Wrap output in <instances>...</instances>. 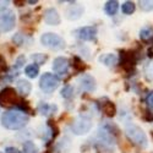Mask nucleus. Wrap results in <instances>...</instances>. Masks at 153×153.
Segmentation results:
<instances>
[{
	"label": "nucleus",
	"mask_w": 153,
	"mask_h": 153,
	"mask_svg": "<svg viewBox=\"0 0 153 153\" xmlns=\"http://www.w3.org/2000/svg\"><path fill=\"white\" fill-rule=\"evenodd\" d=\"M60 93H61V97L62 98L69 99V98H71L74 96V87L70 86V85H66L65 87H62V90H61Z\"/></svg>",
	"instance_id": "4be33fe9"
},
{
	"label": "nucleus",
	"mask_w": 153,
	"mask_h": 153,
	"mask_svg": "<svg viewBox=\"0 0 153 153\" xmlns=\"http://www.w3.org/2000/svg\"><path fill=\"white\" fill-rule=\"evenodd\" d=\"M25 74H26L30 79H36L38 74H39V66L37 65V64H30V65L26 66L25 69Z\"/></svg>",
	"instance_id": "a211bd4d"
},
{
	"label": "nucleus",
	"mask_w": 153,
	"mask_h": 153,
	"mask_svg": "<svg viewBox=\"0 0 153 153\" xmlns=\"http://www.w3.org/2000/svg\"><path fill=\"white\" fill-rule=\"evenodd\" d=\"M5 153H20V152H19V149L15 148V147H6Z\"/></svg>",
	"instance_id": "c756f323"
},
{
	"label": "nucleus",
	"mask_w": 153,
	"mask_h": 153,
	"mask_svg": "<svg viewBox=\"0 0 153 153\" xmlns=\"http://www.w3.org/2000/svg\"><path fill=\"white\" fill-rule=\"evenodd\" d=\"M41 43L50 49H62L65 47V41L56 33H44L41 37Z\"/></svg>",
	"instance_id": "7ed1b4c3"
},
{
	"label": "nucleus",
	"mask_w": 153,
	"mask_h": 153,
	"mask_svg": "<svg viewBox=\"0 0 153 153\" xmlns=\"http://www.w3.org/2000/svg\"><path fill=\"white\" fill-rule=\"evenodd\" d=\"M6 69V65H5V59L0 55V71H4Z\"/></svg>",
	"instance_id": "c85d7f7f"
},
{
	"label": "nucleus",
	"mask_w": 153,
	"mask_h": 153,
	"mask_svg": "<svg viewBox=\"0 0 153 153\" xmlns=\"http://www.w3.org/2000/svg\"><path fill=\"white\" fill-rule=\"evenodd\" d=\"M102 110H103V113L108 117H114L115 115V113H117L115 105H114V103H111V102H109V100H107L105 103H102Z\"/></svg>",
	"instance_id": "f3484780"
},
{
	"label": "nucleus",
	"mask_w": 153,
	"mask_h": 153,
	"mask_svg": "<svg viewBox=\"0 0 153 153\" xmlns=\"http://www.w3.org/2000/svg\"><path fill=\"white\" fill-rule=\"evenodd\" d=\"M99 61L102 64H104V65H107V66H114L118 62V56L115 54H113V53H108V54L99 56Z\"/></svg>",
	"instance_id": "2eb2a0df"
},
{
	"label": "nucleus",
	"mask_w": 153,
	"mask_h": 153,
	"mask_svg": "<svg viewBox=\"0 0 153 153\" xmlns=\"http://www.w3.org/2000/svg\"><path fill=\"white\" fill-rule=\"evenodd\" d=\"M140 7L143 11H152L153 10V0H142L140 1Z\"/></svg>",
	"instance_id": "5701e85b"
},
{
	"label": "nucleus",
	"mask_w": 153,
	"mask_h": 153,
	"mask_svg": "<svg viewBox=\"0 0 153 153\" xmlns=\"http://www.w3.org/2000/svg\"><path fill=\"white\" fill-rule=\"evenodd\" d=\"M135 9H136V5L132 1H125L121 5V11H123V14H125V15H131L132 12L135 11Z\"/></svg>",
	"instance_id": "6ab92c4d"
},
{
	"label": "nucleus",
	"mask_w": 153,
	"mask_h": 153,
	"mask_svg": "<svg viewBox=\"0 0 153 153\" xmlns=\"http://www.w3.org/2000/svg\"><path fill=\"white\" fill-rule=\"evenodd\" d=\"M12 41H14V43H15V44L21 45V44L23 43V36H22L21 33H16L14 37H12Z\"/></svg>",
	"instance_id": "a878e982"
},
{
	"label": "nucleus",
	"mask_w": 153,
	"mask_h": 153,
	"mask_svg": "<svg viewBox=\"0 0 153 153\" xmlns=\"http://www.w3.org/2000/svg\"><path fill=\"white\" fill-rule=\"evenodd\" d=\"M31 90H32V85L27 80L21 79V80L17 81V91L20 92V94L28 96L31 93Z\"/></svg>",
	"instance_id": "ddd939ff"
},
{
	"label": "nucleus",
	"mask_w": 153,
	"mask_h": 153,
	"mask_svg": "<svg viewBox=\"0 0 153 153\" xmlns=\"http://www.w3.org/2000/svg\"><path fill=\"white\" fill-rule=\"evenodd\" d=\"M16 102H17V94L14 88L6 87L0 92V105L7 107V105L15 104Z\"/></svg>",
	"instance_id": "0eeeda50"
},
{
	"label": "nucleus",
	"mask_w": 153,
	"mask_h": 153,
	"mask_svg": "<svg viewBox=\"0 0 153 153\" xmlns=\"http://www.w3.org/2000/svg\"><path fill=\"white\" fill-rule=\"evenodd\" d=\"M59 86V79L55 75L45 72L42 75V77L39 80V87L41 90L45 93H52L53 91H55Z\"/></svg>",
	"instance_id": "20e7f679"
},
{
	"label": "nucleus",
	"mask_w": 153,
	"mask_h": 153,
	"mask_svg": "<svg viewBox=\"0 0 153 153\" xmlns=\"http://www.w3.org/2000/svg\"><path fill=\"white\" fill-rule=\"evenodd\" d=\"M153 37V28L152 27H143L141 31H140V38L142 41H148L149 38Z\"/></svg>",
	"instance_id": "aec40b11"
},
{
	"label": "nucleus",
	"mask_w": 153,
	"mask_h": 153,
	"mask_svg": "<svg viewBox=\"0 0 153 153\" xmlns=\"http://www.w3.org/2000/svg\"><path fill=\"white\" fill-rule=\"evenodd\" d=\"M82 12H83V7L79 4H74V5H70L66 11H65V15L69 20H77L81 17L82 15Z\"/></svg>",
	"instance_id": "f8f14e48"
},
{
	"label": "nucleus",
	"mask_w": 153,
	"mask_h": 153,
	"mask_svg": "<svg viewBox=\"0 0 153 153\" xmlns=\"http://www.w3.org/2000/svg\"><path fill=\"white\" fill-rule=\"evenodd\" d=\"M32 59H33L34 64H37V65H38V64H44L45 60H47V56L43 55V54H33Z\"/></svg>",
	"instance_id": "b1692460"
},
{
	"label": "nucleus",
	"mask_w": 153,
	"mask_h": 153,
	"mask_svg": "<svg viewBox=\"0 0 153 153\" xmlns=\"http://www.w3.org/2000/svg\"><path fill=\"white\" fill-rule=\"evenodd\" d=\"M16 22V16L14 11L11 10H5L0 14V30L3 32H9L15 27Z\"/></svg>",
	"instance_id": "423d86ee"
},
{
	"label": "nucleus",
	"mask_w": 153,
	"mask_h": 153,
	"mask_svg": "<svg viewBox=\"0 0 153 153\" xmlns=\"http://www.w3.org/2000/svg\"><path fill=\"white\" fill-rule=\"evenodd\" d=\"M7 4L9 1H0V10H4V7H6Z\"/></svg>",
	"instance_id": "7c9ffc66"
},
{
	"label": "nucleus",
	"mask_w": 153,
	"mask_h": 153,
	"mask_svg": "<svg viewBox=\"0 0 153 153\" xmlns=\"http://www.w3.org/2000/svg\"><path fill=\"white\" fill-rule=\"evenodd\" d=\"M79 83H80V87L81 90H83L85 92H93L96 91L97 88V82H96V79L91 75H82L81 77L79 79Z\"/></svg>",
	"instance_id": "1a4fd4ad"
},
{
	"label": "nucleus",
	"mask_w": 153,
	"mask_h": 153,
	"mask_svg": "<svg viewBox=\"0 0 153 153\" xmlns=\"http://www.w3.org/2000/svg\"><path fill=\"white\" fill-rule=\"evenodd\" d=\"M146 103L148 104V107H153V91H151L146 98Z\"/></svg>",
	"instance_id": "cd10ccee"
},
{
	"label": "nucleus",
	"mask_w": 153,
	"mask_h": 153,
	"mask_svg": "<svg viewBox=\"0 0 153 153\" xmlns=\"http://www.w3.org/2000/svg\"><path fill=\"white\" fill-rule=\"evenodd\" d=\"M146 77L147 80H153V61H151L146 66Z\"/></svg>",
	"instance_id": "393cba45"
},
{
	"label": "nucleus",
	"mask_w": 153,
	"mask_h": 153,
	"mask_svg": "<svg viewBox=\"0 0 153 153\" xmlns=\"http://www.w3.org/2000/svg\"><path fill=\"white\" fill-rule=\"evenodd\" d=\"M75 34L82 41H93L97 36V27L94 26H85L75 31Z\"/></svg>",
	"instance_id": "6e6552de"
},
{
	"label": "nucleus",
	"mask_w": 153,
	"mask_h": 153,
	"mask_svg": "<svg viewBox=\"0 0 153 153\" xmlns=\"http://www.w3.org/2000/svg\"><path fill=\"white\" fill-rule=\"evenodd\" d=\"M30 118L25 111L7 110L1 115V125L9 130H20L27 125Z\"/></svg>",
	"instance_id": "f257e3e1"
},
{
	"label": "nucleus",
	"mask_w": 153,
	"mask_h": 153,
	"mask_svg": "<svg viewBox=\"0 0 153 153\" xmlns=\"http://www.w3.org/2000/svg\"><path fill=\"white\" fill-rule=\"evenodd\" d=\"M92 127V121L90 118L85 115H80L75 119V121L71 125V130L75 135H85L91 130Z\"/></svg>",
	"instance_id": "39448f33"
},
{
	"label": "nucleus",
	"mask_w": 153,
	"mask_h": 153,
	"mask_svg": "<svg viewBox=\"0 0 153 153\" xmlns=\"http://www.w3.org/2000/svg\"><path fill=\"white\" fill-rule=\"evenodd\" d=\"M25 61H26V58H25V55H20V56L17 58V60H16V64H15V68H16V69H20L21 66H23V64H25Z\"/></svg>",
	"instance_id": "bb28decb"
},
{
	"label": "nucleus",
	"mask_w": 153,
	"mask_h": 153,
	"mask_svg": "<svg viewBox=\"0 0 153 153\" xmlns=\"http://www.w3.org/2000/svg\"><path fill=\"white\" fill-rule=\"evenodd\" d=\"M125 134H126L127 138H129L132 143H135L136 146L141 147V148L147 147L148 138H147L145 131L140 126H137L135 124H127L125 127Z\"/></svg>",
	"instance_id": "f03ea898"
},
{
	"label": "nucleus",
	"mask_w": 153,
	"mask_h": 153,
	"mask_svg": "<svg viewBox=\"0 0 153 153\" xmlns=\"http://www.w3.org/2000/svg\"><path fill=\"white\" fill-rule=\"evenodd\" d=\"M53 71L58 75H65L69 70V60L64 56H59V58H55L54 61H53Z\"/></svg>",
	"instance_id": "9d476101"
},
{
	"label": "nucleus",
	"mask_w": 153,
	"mask_h": 153,
	"mask_svg": "<svg viewBox=\"0 0 153 153\" xmlns=\"http://www.w3.org/2000/svg\"><path fill=\"white\" fill-rule=\"evenodd\" d=\"M23 153H38V148L32 141H26L23 143Z\"/></svg>",
	"instance_id": "412c9836"
},
{
	"label": "nucleus",
	"mask_w": 153,
	"mask_h": 153,
	"mask_svg": "<svg viewBox=\"0 0 153 153\" xmlns=\"http://www.w3.org/2000/svg\"><path fill=\"white\" fill-rule=\"evenodd\" d=\"M38 110H39V113L42 114V115H50V114H54L56 110H58V107L56 105H50V104H47L45 102H42V103H39V105H38Z\"/></svg>",
	"instance_id": "4468645a"
},
{
	"label": "nucleus",
	"mask_w": 153,
	"mask_h": 153,
	"mask_svg": "<svg viewBox=\"0 0 153 153\" xmlns=\"http://www.w3.org/2000/svg\"><path fill=\"white\" fill-rule=\"evenodd\" d=\"M44 21L50 25V26H58L60 23V16L58 14V11L53 7L47 9L44 12Z\"/></svg>",
	"instance_id": "9b49d317"
},
{
	"label": "nucleus",
	"mask_w": 153,
	"mask_h": 153,
	"mask_svg": "<svg viewBox=\"0 0 153 153\" xmlns=\"http://www.w3.org/2000/svg\"><path fill=\"white\" fill-rule=\"evenodd\" d=\"M119 9V3L115 1V0H110V1H107L105 6H104V11L105 14L109 16H114L118 12Z\"/></svg>",
	"instance_id": "dca6fc26"
}]
</instances>
